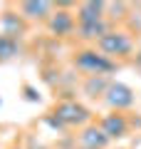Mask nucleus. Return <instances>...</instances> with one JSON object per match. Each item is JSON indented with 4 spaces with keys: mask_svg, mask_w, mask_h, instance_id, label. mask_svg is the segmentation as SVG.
Instances as JSON below:
<instances>
[{
    "mask_svg": "<svg viewBox=\"0 0 141 149\" xmlns=\"http://www.w3.org/2000/svg\"><path fill=\"white\" fill-rule=\"evenodd\" d=\"M22 30H25V25H22V20L17 15H12V13H5V15H3V35L17 37Z\"/></svg>",
    "mask_w": 141,
    "mask_h": 149,
    "instance_id": "10",
    "label": "nucleus"
},
{
    "mask_svg": "<svg viewBox=\"0 0 141 149\" xmlns=\"http://www.w3.org/2000/svg\"><path fill=\"white\" fill-rule=\"evenodd\" d=\"M109 142V137L104 134V129H87V132L82 134V144L84 147H89V149H102L104 144Z\"/></svg>",
    "mask_w": 141,
    "mask_h": 149,
    "instance_id": "8",
    "label": "nucleus"
},
{
    "mask_svg": "<svg viewBox=\"0 0 141 149\" xmlns=\"http://www.w3.org/2000/svg\"><path fill=\"white\" fill-rule=\"evenodd\" d=\"M99 47L104 50L106 55H129L131 52V40L126 32H106L99 40Z\"/></svg>",
    "mask_w": 141,
    "mask_h": 149,
    "instance_id": "2",
    "label": "nucleus"
},
{
    "mask_svg": "<svg viewBox=\"0 0 141 149\" xmlns=\"http://www.w3.org/2000/svg\"><path fill=\"white\" fill-rule=\"evenodd\" d=\"M102 13H104V3H82L79 5V25L102 22Z\"/></svg>",
    "mask_w": 141,
    "mask_h": 149,
    "instance_id": "5",
    "label": "nucleus"
},
{
    "mask_svg": "<svg viewBox=\"0 0 141 149\" xmlns=\"http://www.w3.org/2000/svg\"><path fill=\"white\" fill-rule=\"evenodd\" d=\"M74 62H77L79 70L89 72L92 77H97V74H104V72H109V70H114V62H111L106 55H99V52H94V50H84V52H79Z\"/></svg>",
    "mask_w": 141,
    "mask_h": 149,
    "instance_id": "1",
    "label": "nucleus"
},
{
    "mask_svg": "<svg viewBox=\"0 0 141 149\" xmlns=\"http://www.w3.org/2000/svg\"><path fill=\"white\" fill-rule=\"evenodd\" d=\"M106 102L114 109H126V107L134 104V95L124 85H111V87H106Z\"/></svg>",
    "mask_w": 141,
    "mask_h": 149,
    "instance_id": "4",
    "label": "nucleus"
},
{
    "mask_svg": "<svg viewBox=\"0 0 141 149\" xmlns=\"http://www.w3.org/2000/svg\"><path fill=\"white\" fill-rule=\"evenodd\" d=\"M55 114H57L59 122H67V124H82L89 119V112L82 104H77V102H62V104H57L55 107Z\"/></svg>",
    "mask_w": 141,
    "mask_h": 149,
    "instance_id": "3",
    "label": "nucleus"
},
{
    "mask_svg": "<svg viewBox=\"0 0 141 149\" xmlns=\"http://www.w3.org/2000/svg\"><path fill=\"white\" fill-rule=\"evenodd\" d=\"M50 30H52L55 35H67V32L72 30V15H69V13H57V15H52Z\"/></svg>",
    "mask_w": 141,
    "mask_h": 149,
    "instance_id": "9",
    "label": "nucleus"
},
{
    "mask_svg": "<svg viewBox=\"0 0 141 149\" xmlns=\"http://www.w3.org/2000/svg\"><path fill=\"white\" fill-rule=\"evenodd\" d=\"M102 129L106 137H121V134H126V119L121 114H109L102 122Z\"/></svg>",
    "mask_w": 141,
    "mask_h": 149,
    "instance_id": "6",
    "label": "nucleus"
},
{
    "mask_svg": "<svg viewBox=\"0 0 141 149\" xmlns=\"http://www.w3.org/2000/svg\"><path fill=\"white\" fill-rule=\"evenodd\" d=\"M50 8H52L50 3H22L20 10H22V15L32 17V20H45L50 15Z\"/></svg>",
    "mask_w": 141,
    "mask_h": 149,
    "instance_id": "7",
    "label": "nucleus"
},
{
    "mask_svg": "<svg viewBox=\"0 0 141 149\" xmlns=\"http://www.w3.org/2000/svg\"><path fill=\"white\" fill-rule=\"evenodd\" d=\"M79 32H82V37H87V40H102V37L106 35V25H104V22H89V25H79Z\"/></svg>",
    "mask_w": 141,
    "mask_h": 149,
    "instance_id": "12",
    "label": "nucleus"
},
{
    "mask_svg": "<svg viewBox=\"0 0 141 149\" xmlns=\"http://www.w3.org/2000/svg\"><path fill=\"white\" fill-rule=\"evenodd\" d=\"M20 52V45H17V37H8L0 35V60H10Z\"/></svg>",
    "mask_w": 141,
    "mask_h": 149,
    "instance_id": "11",
    "label": "nucleus"
}]
</instances>
